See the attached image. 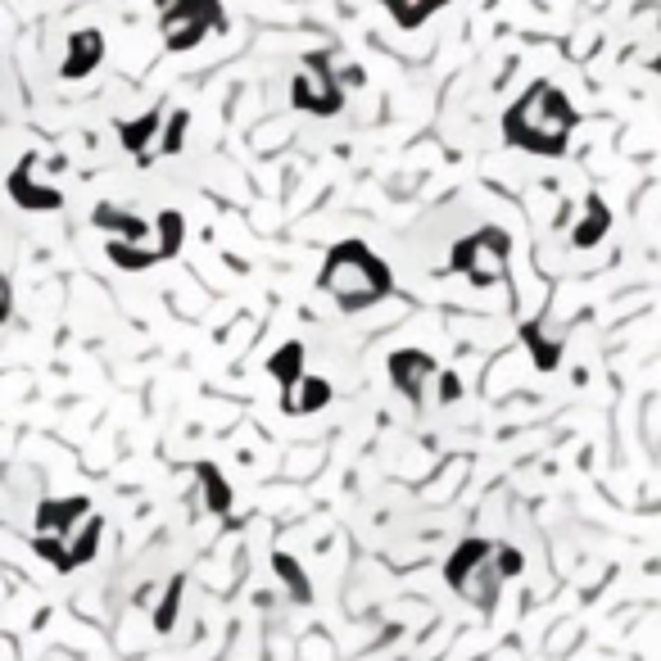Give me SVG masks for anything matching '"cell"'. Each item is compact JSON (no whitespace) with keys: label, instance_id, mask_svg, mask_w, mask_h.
I'll return each mask as SVG.
<instances>
[{"label":"cell","instance_id":"6","mask_svg":"<svg viewBox=\"0 0 661 661\" xmlns=\"http://www.w3.org/2000/svg\"><path fill=\"white\" fill-rule=\"evenodd\" d=\"M503 263H507V241H503L499 231H481L476 241L458 245V254H453V267L466 272L471 281H476V286L494 281V276L503 272Z\"/></svg>","mask_w":661,"mask_h":661},{"label":"cell","instance_id":"4","mask_svg":"<svg viewBox=\"0 0 661 661\" xmlns=\"http://www.w3.org/2000/svg\"><path fill=\"white\" fill-rule=\"evenodd\" d=\"M91 516V503L86 499H45L36 507V535H32V548L55 566V571H64V544L69 535Z\"/></svg>","mask_w":661,"mask_h":661},{"label":"cell","instance_id":"9","mask_svg":"<svg viewBox=\"0 0 661 661\" xmlns=\"http://www.w3.org/2000/svg\"><path fill=\"white\" fill-rule=\"evenodd\" d=\"M91 222H96L101 231H109L114 241H123V245H140V250H150V254H155L150 222H146V218H136V213H127V209H114V204H101L96 213H91ZM155 259H159V254H155Z\"/></svg>","mask_w":661,"mask_h":661},{"label":"cell","instance_id":"3","mask_svg":"<svg viewBox=\"0 0 661 661\" xmlns=\"http://www.w3.org/2000/svg\"><path fill=\"white\" fill-rule=\"evenodd\" d=\"M449 585L471 602V607H481V611H494L499 602V562H494V548L485 539H466L453 557H449Z\"/></svg>","mask_w":661,"mask_h":661},{"label":"cell","instance_id":"13","mask_svg":"<svg viewBox=\"0 0 661 661\" xmlns=\"http://www.w3.org/2000/svg\"><path fill=\"white\" fill-rule=\"evenodd\" d=\"M155 132H159V114H146L140 123H118V136H123V146L132 150V155H140L155 140Z\"/></svg>","mask_w":661,"mask_h":661},{"label":"cell","instance_id":"7","mask_svg":"<svg viewBox=\"0 0 661 661\" xmlns=\"http://www.w3.org/2000/svg\"><path fill=\"white\" fill-rule=\"evenodd\" d=\"M10 200L19 209H28V213H55L64 204V196L55 191V186H45V181L32 177V155L10 172Z\"/></svg>","mask_w":661,"mask_h":661},{"label":"cell","instance_id":"10","mask_svg":"<svg viewBox=\"0 0 661 661\" xmlns=\"http://www.w3.org/2000/svg\"><path fill=\"white\" fill-rule=\"evenodd\" d=\"M101 60H105V36L96 32V28H82V32H73L69 36V55H64V77H86L91 69H101Z\"/></svg>","mask_w":661,"mask_h":661},{"label":"cell","instance_id":"1","mask_svg":"<svg viewBox=\"0 0 661 661\" xmlns=\"http://www.w3.org/2000/svg\"><path fill=\"white\" fill-rule=\"evenodd\" d=\"M576 127V109L566 105L562 91H553L548 82L531 86V96L507 114V136L512 146L535 150V155H562L566 132Z\"/></svg>","mask_w":661,"mask_h":661},{"label":"cell","instance_id":"5","mask_svg":"<svg viewBox=\"0 0 661 661\" xmlns=\"http://www.w3.org/2000/svg\"><path fill=\"white\" fill-rule=\"evenodd\" d=\"M159 28L168 51H191L209 28H222L218 0H159Z\"/></svg>","mask_w":661,"mask_h":661},{"label":"cell","instance_id":"2","mask_svg":"<svg viewBox=\"0 0 661 661\" xmlns=\"http://www.w3.org/2000/svg\"><path fill=\"white\" fill-rule=\"evenodd\" d=\"M322 291L340 308L358 313V308L376 304L390 291V272H386V263H376L358 241H349V245L330 250V259L322 267Z\"/></svg>","mask_w":661,"mask_h":661},{"label":"cell","instance_id":"14","mask_svg":"<svg viewBox=\"0 0 661 661\" xmlns=\"http://www.w3.org/2000/svg\"><path fill=\"white\" fill-rule=\"evenodd\" d=\"M300 354H304L300 345H286V349H281V354L272 358V376H276V381L286 386V390L300 381Z\"/></svg>","mask_w":661,"mask_h":661},{"label":"cell","instance_id":"15","mask_svg":"<svg viewBox=\"0 0 661 661\" xmlns=\"http://www.w3.org/2000/svg\"><path fill=\"white\" fill-rule=\"evenodd\" d=\"M386 6H390V10H395V19L408 28V23H421L431 10H440L444 0H386Z\"/></svg>","mask_w":661,"mask_h":661},{"label":"cell","instance_id":"16","mask_svg":"<svg viewBox=\"0 0 661 661\" xmlns=\"http://www.w3.org/2000/svg\"><path fill=\"white\" fill-rule=\"evenodd\" d=\"M291 390H300V395H308V399H295V403H286L291 412H313V408H322V403L330 399V386H326V381H295Z\"/></svg>","mask_w":661,"mask_h":661},{"label":"cell","instance_id":"18","mask_svg":"<svg viewBox=\"0 0 661 661\" xmlns=\"http://www.w3.org/2000/svg\"><path fill=\"white\" fill-rule=\"evenodd\" d=\"M10 313H14V286H10V276L0 272V322H10Z\"/></svg>","mask_w":661,"mask_h":661},{"label":"cell","instance_id":"17","mask_svg":"<svg viewBox=\"0 0 661 661\" xmlns=\"http://www.w3.org/2000/svg\"><path fill=\"white\" fill-rule=\"evenodd\" d=\"M602 227H607V213H602V204H598V218H589V222L576 231V245H589V241H598V235H602Z\"/></svg>","mask_w":661,"mask_h":661},{"label":"cell","instance_id":"12","mask_svg":"<svg viewBox=\"0 0 661 661\" xmlns=\"http://www.w3.org/2000/svg\"><path fill=\"white\" fill-rule=\"evenodd\" d=\"M390 371H395L399 390H403L408 399H417V395H421V381H427V376L436 371V363H431L427 354H417V349H403V354H395Z\"/></svg>","mask_w":661,"mask_h":661},{"label":"cell","instance_id":"8","mask_svg":"<svg viewBox=\"0 0 661 661\" xmlns=\"http://www.w3.org/2000/svg\"><path fill=\"white\" fill-rule=\"evenodd\" d=\"M295 105L308 109V114H336L340 109V91H336V77L326 69H304L295 77Z\"/></svg>","mask_w":661,"mask_h":661},{"label":"cell","instance_id":"11","mask_svg":"<svg viewBox=\"0 0 661 661\" xmlns=\"http://www.w3.org/2000/svg\"><path fill=\"white\" fill-rule=\"evenodd\" d=\"M101 531H105V522H101L96 512H91L86 522L69 535V544H64V571H73V566H82V562L96 557V548H101Z\"/></svg>","mask_w":661,"mask_h":661}]
</instances>
